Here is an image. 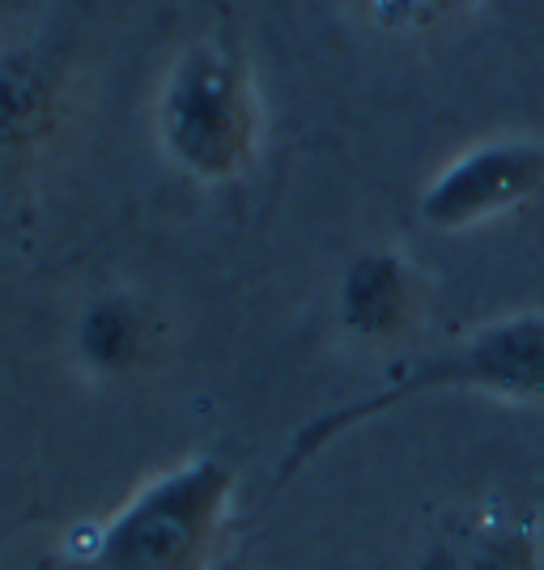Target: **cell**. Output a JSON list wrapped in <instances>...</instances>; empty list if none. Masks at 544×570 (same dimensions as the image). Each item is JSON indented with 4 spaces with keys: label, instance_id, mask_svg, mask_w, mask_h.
Wrapping results in <instances>:
<instances>
[{
    "label": "cell",
    "instance_id": "cell-1",
    "mask_svg": "<svg viewBox=\"0 0 544 570\" xmlns=\"http://www.w3.org/2000/svg\"><path fill=\"white\" fill-rule=\"evenodd\" d=\"M154 137L200 184H230L260 149V86L243 51L200 39L175 56L154 98Z\"/></svg>",
    "mask_w": 544,
    "mask_h": 570
},
{
    "label": "cell",
    "instance_id": "cell-2",
    "mask_svg": "<svg viewBox=\"0 0 544 570\" xmlns=\"http://www.w3.org/2000/svg\"><path fill=\"white\" fill-rule=\"evenodd\" d=\"M426 392H485L502 401H544V315L520 311V315L494 320L464 341H455L443 354L408 366L396 383L345 409H332L328 417H315L310 426L298 430L294 448L281 460V481L298 473L315 452L336 443L345 430L362 426L404 401H417Z\"/></svg>",
    "mask_w": 544,
    "mask_h": 570
},
{
    "label": "cell",
    "instance_id": "cell-3",
    "mask_svg": "<svg viewBox=\"0 0 544 570\" xmlns=\"http://www.w3.org/2000/svg\"><path fill=\"white\" fill-rule=\"evenodd\" d=\"M235 502V469L196 455L145 481L98 537V570H209Z\"/></svg>",
    "mask_w": 544,
    "mask_h": 570
},
{
    "label": "cell",
    "instance_id": "cell-4",
    "mask_svg": "<svg viewBox=\"0 0 544 570\" xmlns=\"http://www.w3.org/2000/svg\"><path fill=\"white\" fill-rule=\"evenodd\" d=\"M544 188V141L494 137L455 154L422 191V222L434 230H473L527 205Z\"/></svg>",
    "mask_w": 544,
    "mask_h": 570
},
{
    "label": "cell",
    "instance_id": "cell-5",
    "mask_svg": "<svg viewBox=\"0 0 544 570\" xmlns=\"http://www.w3.org/2000/svg\"><path fill=\"white\" fill-rule=\"evenodd\" d=\"M65 60L48 43L0 51V170L30 163L65 116Z\"/></svg>",
    "mask_w": 544,
    "mask_h": 570
},
{
    "label": "cell",
    "instance_id": "cell-6",
    "mask_svg": "<svg viewBox=\"0 0 544 570\" xmlns=\"http://www.w3.org/2000/svg\"><path fill=\"white\" fill-rule=\"evenodd\" d=\"M336 315L354 341H366V345L396 341L422 315V282L396 252H383V247L362 252L340 277Z\"/></svg>",
    "mask_w": 544,
    "mask_h": 570
},
{
    "label": "cell",
    "instance_id": "cell-7",
    "mask_svg": "<svg viewBox=\"0 0 544 570\" xmlns=\"http://www.w3.org/2000/svg\"><path fill=\"white\" fill-rule=\"evenodd\" d=\"M77 357L86 371L95 375H128L137 371L149 350H154V320L149 311L128 298V294H102L77 315V333H72Z\"/></svg>",
    "mask_w": 544,
    "mask_h": 570
},
{
    "label": "cell",
    "instance_id": "cell-8",
    "mask_svg": "<svg viewBox=\"0 0 544 570\" xmlns=\"http://www.w3.org/2000/svg\"><path fill=\"white\" fill-rule=\"evenodd\" d=\"M422 570H536V541L520 523L481 520L459 537H443Z\"/></svg>",
    "mask_w": 544,
    "mask_h": 570
},
{
    "label": "cell",
    "instance_id": "cell-9",
    "mask_svg": "<svg viewBox=\"0 0 544 570\" xmlns=\"http://www.w3.org/2000/svg\"><path fill=\"white\" fill-rule=\"evenodd\" d=\"M354 4L392 35H426L434 26L451 22L468 0H354Z\"/></svg>",
    "mask_w": 544,
    "mask_h": 570
}]
</instances>
